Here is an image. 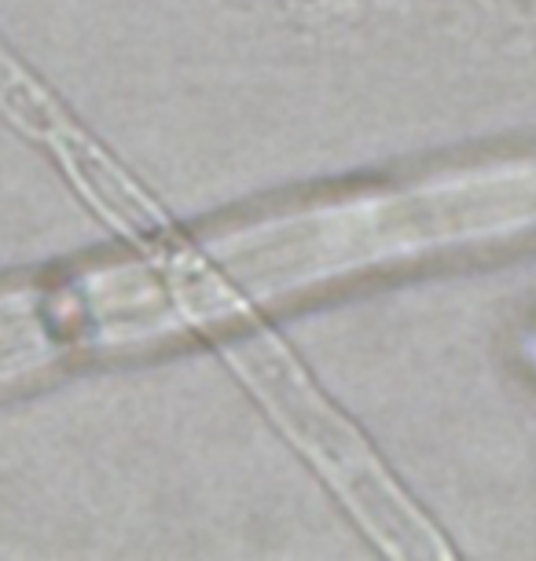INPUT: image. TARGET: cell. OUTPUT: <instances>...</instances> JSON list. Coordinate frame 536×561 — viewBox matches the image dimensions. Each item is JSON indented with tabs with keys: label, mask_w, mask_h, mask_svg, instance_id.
<instances>
[{
	"label": "cell",
	"mask_w": 536,
	"mask_h": 561,
	"mask_svg": "<svg viewBox=\"0 0 536 561\" xmlns=\"http://www.w3.org/2000/svg\"><path fill=\"white\" fill-rule=\"evenodd\" d=\"M536 225V158L464 176L367 192L239 231L209 250V272H187L176 316L203 320L232 298H280L312 283L367 272L470 239Z\"/></svg>",
	"instance_id": "6da1fadb"
},
{
	"label": "cell",
	"mask_w": 536,
	"mask_h": 561,
	"mask_svg": "<svg viewBox=\"0 0 536 561\" xmlns=\"http://www.w3.org/2000/svg\"><path fill=\"white\" fill-rule=\"evenodd\" d=\"M232 356L258 393L272 404L283 426L320 462L328 481L339 484L356 517L372 528L375 539H383L386 550L408 558L401 543L408 539L412 554H445V547L434 543V533L423 525V517L408 511V500L394 489V481L372 459L361 437L334 415L328 400L317 397V389H309L301 370L283 356V348L272 337L250 334L232 345Z\"/></svg>",
	"instance_id": "7a4b0ae2"
},
{
	"label": "cell",
	"mask_w": 536,
	"mask_h": 561,
	"mask_svg": "<svg viewBox=\"0 0 536 561\" xmlns=\"http://www.w3.org/2000/svg\"><path fill=\"white\" fill-rule=\"evenodd\" d=\"M56 140L62 147V154H67V162L73 165V173L85 180V187L100 206H107L111 214L118 217L122 225H129L133 231H155V214L147 209L144 198L136 195L107 162H100V154H92L85 140H78V136H70L62 129L56 133Z\"/></svg>",
	"instance_id": "3957f363"
}]
</instances>
